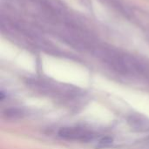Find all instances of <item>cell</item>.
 <instances>
[{"instance_id": "1", "label": "cell", "mask_w": 149, "mask_h": 149, "mask_svg": "<svg viewBox=\"0 0 149 149\" xmlns=\"http://www.w3.org/2000/svg\"><path fill=\"white\" fill-rule=\"evenodd\" d=\"M58 135L65 140L79 141H91L94 136L90 131L80 127H62L58 130Z\"/></svg>"}, {"instance_id": "2", "label": "cell", "mask_w": 149, "mask_h": 149, "mask_svg": "<svg viewBox=\"0 0 149 149\" xmlns=\"http://www.w3.org/2000/svg\"><path fill=\"white\" fill-rule=\"evenodd\" d=\"M128 125L135 131L147 132L149 131V120L142 115L134 114L127 120Z\"/></svg>"}, {"instance_id": "3", "label": "cell", "mask_w": 149, "mask_h": 149, "mask_svg": "<svg viewBox=\"0 0 149 149\" xmlns=\"http://www.w3.org/2000/svg\"><path fill=\"white\" fill-rule=\"evenodd\" d=\"M3 116L7 120H17L19 119H22L24 116V112L23 109L18 108V107H10L4 110Z\"/></svg>"}, {"instance_id": "4", "label": "cell", "mask_w": 149, "mask_h": 149, "mask_svg": "<svg viewBox=\"0 0 149 149\" xmlns=\"http://www.w3.org/2000/svg\"><path fill=\"white\" fill-rule=\"evenodd\" d=\"M113 140L111 137H104L100 141V145L102 147H108L113 143Z\"/></svg>"}]
</instances>
